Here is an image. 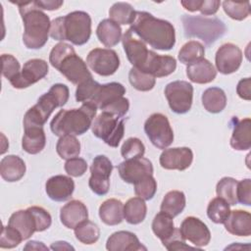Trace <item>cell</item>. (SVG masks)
Wrapping results in <instances>:
<instances>
[{
    "mask_svg": "<svg viewBox=\"0 0 251 251\" xmlns=\"http://www.w3.org/2000/svg\"><path fill=\"white\" fill-rule=\"evenodd\" d=\"M165 96L173 112L185 114L190 110L192 105L193 86L184 80L170 82L165 87Z\"/></svg>",
    "mask_w": 251,
    "mask_h": 251,
    "instance_id": "30bf717a",
    "label": "cell"
},
{
    "mask_svg": "<svg viewBox=\"0 0 251 251\" xmlns=\"http://www.w3.org/2000/svg\"><path fill=\"white\" fill-rule=\"evenodd\" d=\"M180 4L187 11L196 12V11L200 10L202 1L201 0H181Z\"/></svg>",
    "mask_w": 251,
    "mask_h": 251,
    "instance_id": "680465c9",
    "label": "cell"
},
{
    "mask_svg": "<svg viewBox=\"0 0 251 251\" xmlns=\"http://www.w3.org/2000/svg\"><path fill=\"white\" fill-rule=\"evenodd\" d=\"M125 93L126 88L120 82L114 81L106 84H99L89 103L93 104L97 109L102 110L109 103L124 96Z\"/></svg>",
    "mask_w": 251,
    "mask_h": 251,
    "instance_id": "484cf974",
    "label": "cell"
},
{
    "mask_svg": "<svg viewBox=\"0 0 251 251\" xmlns=\"http://www.w3.org/2000/svg\"><path fill=\"white\" fill-rule=\"evenodd\" d=\"M58 155L65 160L77 157L80 153V143L75 135L66 134L59 138L56 144Z\"/></svg>",
    "mask_w": 251,
    "mask_h": 251,
    "instance_id": "d590c367",
    "label": "cell"
},
{
    "mask_svg": "<svg viewBox=\"0 0 251 251\" xmlns=\"http://www.w3.org/2000/svg\"><path fill=\"white\" fill-rule=\"evenodd\" d=\"M46 144V136L43 126H29L25 128L22 139V147L28 154L41 152Z\"/></svg>",
    "mask_w": 251,
    "mask_h": 251,
    "instance_id": "f546056e",
    "label": "cell"
},
{
    "mask_svg": "<svg viewBox=\"0 0 251 251\" xmlns=\"http://www.w3.org/2000/svg\"><path fill=\"white\" fill-rule=\"evenodd\" d=\"M96 35L103 45L113 47L122 39V28L120 25L112 20L105 19L99 23L96 28Z\"/></svg>",
    "mask_w": 251,
    "mask_h": 251,
    "instance_id": "1f68e13d",
    "label": "cell"
},
{
    "mask_svg": "<svg viewBox=\"0 0 251 251\" xmlns=\"http://www.w3.org/2000/svg\"><path fill=\"white\" fill-rule=\"evenodd\" d=\"M157 191V181L152 175L146 176L134 183V192L136 196L143 200H150Z\"/></svg>",
    "mask_w": 251,
    "mask_h": 251,
    "instance_id": "ee69618b",
    "label": "cell"
},
{
    "mask_svg": "<svg viewBox=\"0 0 251 251\" xmlns=\"http://www.w3.org/2000/svg\"><path fill=\"white\" fill-rule=\"evenodd\" d=\"M145 153V146L137 137L127 138L122 145L121 154L125 160L143 157Z\"/></svg>",
    "mask_w": 251,
    "mask_h": 251,
    "instance_id": "f6af8a7d",
    "label": "cell"
},
{
    "mask_svg": "<svg viewBox=\"0 0 251 251\" xmlns=\"http://www.w3.org/2000/svg\"><path fill=\"white\" fill-rule=\"evenodd\" d=\"M147 213V206L140 197H132L124 205V218L130 225H137L144 221Z\"/></svg>",
    "mask_w": 251,
    "mask_h": 251,
    "instance_id": "836d02e7",
    "label": "cell"
},
{
    "mask_svg": "<svg viewBox=\"0 0 251 251\" xmlns=\"http://www.w3.org/2000/svg\"><path fill=\"white\" fill-rule=\"evenodd\" d=\"M129 109V101L127 98L122 96L106 105L101 111L110 113L118 118H123Z\"/></svg>",
    "mask_w": 251,
    "mask_h": 251,
    "instance_id": "681fc988",
    "label": "cell"
},
{
    "mask_svg": "<svg viewBox=\"0 0 251 251\" xmlns=\"http://www.w3.org/2000/svg\"><path fill=\"white\" fill-rule=\"evenodd\" d=\"M106 249L109 251L147 250V248L140 243L134 233L126 230H120L111 234L107 239Z\"/></svg>",
    "mask_w": 251,
    "mask_h": 251,
    "instance_id": "44dd1931",
    "label": "cell"
},
{
    "mask_svg": "<svg viewBox=\"0 0 251 251\" xmlns=\"http://www.w3.org/2000/svg\"><path fill=\"white\" fill-rule=\"evenodd\" d=\"M24 249L25 250H48V247L45 246L42 242L31 240L26 243Z\"/></svg>",
    "mask_w": 251,
    "mask_h": 251,
    "instance_id": "91938a15",
    "label": "cell"
},
{
    "mask_svg": "<svg viewBox=\"0 0 251 251\" xmlns=\"http://www.w3.org/2000/svg\"><path fill=\"white\" fill-rule=\"evenodd\" d=\"M49 35L59 41L68 40L80 46L85 44L91 35V18L83 11H74L51 22Z\"/></svg>",
    "mask_w": 251,
    "mask_h": 251,
    "instance_id": "3957f363",
    "label": "cell"
},
{
    "mask_svg": "<svg viewBox=\"0 0 251 251\" xmlns=\"http://www.w3.org/2000/svg\"><path fill=\"white\" fill-rule=\"evenodd\" d=\"M236 197H237V202L245 206H250L251 204V179L250 178H245L237 182Z\"/></svg>",
    "mask_w": 251,
    "mask_h": 251,
    "instance_id": "f5cc1de1",
    "label": "cell"
},
{
    "mask_svg": "<svg viewBox=\"0 0 251 251\" xmlns=\"http://www.w3.org/2000/svg\"><path fill=\"white\" fill-rule=\"evenodd\" d=\"M250 86H251L250 77H245V78H242L241 80H239V82L237 83V86H236V92L241 99H244V100L251 99Z\"/></svg>",
    "mask_w": 251,
    "mask_h": 251,
    "instance_id": "db71d44e",
    "label": "cell"
},
{
    "mask_svg": "<svg viewBox=\"0 0 251 251\" xmlns=\"http://www.w3.org/2000/svg\"><path fill=\"white\" fill-rule=\"evenodd\" d=\"M29 209L36 220L37 231H43L50 227L52 224V218L51 215L44 208L38 206H31L29 207Z\"/></svg>",
    "mask_w": 251,
    "mask_h": 251,
    "instance_id": "816d5d0a",
    "label": "cell"
},
{
    "mask_svg": "<svg viewBox=\"0 0 251 251\" xmlns=\"http://www.w3.org/2000/svg\"><path fill=\"white\" fill-rule=\"evenodd\" d=\"M221 2L219 0H202V5L200 7V13L204 16L214 15L218 12Z\"/></svg>",
    "mask_w": 251,
    "mask_h": 251,
    "instance_id": "11a10c76",
    "label": "cell"
},
{
    "mask_svg": "<svg viewBox=\"0 0 251 251\" xmlns=\"http://www.w3.org/2000/svg\"><path fill=\"white\" fill-rule=\"evenodd\" d=\"M166 249L170 250V251H174V250H185V249H192V248H196V247H192L190 245H187L185 243V240L182 237H178L176 239L171 240L167 245H165Z\"/></svg>",
    "mask_w": 251,
    "mask_h": 251,
    "instance_id": "9f6ffc18",
    "label": "cell"
},
{
    "mask_svg": "<svg viewBox=\"0 0 251 251\" xmlns=\"http://www.w3.org/2000/svg\"><path fill=\"white\" fill-rule=\"evenodd\" d=\"M37 6L41 10H48V11H53V10H58L63 4V1L60 0H38L35 1Z\"/></svg>",
    "mask_w": 251,
    "mask_h": 251,
    "instance_id": "6f0895ef",
    "label": "cell"
},
{
    "mask_svg": "<svg viewBox=\"0 0 251 251\" xmlns=\"http://www.w3.org/2000/svg\"><path fill=\"white\" fill-rule=\"evenodd\" d=\"M75 238L83 244H93L100 236V229L96 224L85 220L74 228Z\"/></svg>",
    "mask_w": 251,
    "mask_h": 251,
    "instance_id": "f35d334b",
    "label": "cell"
},
{
    "mask_svg": "<svg viewBox=\"0 0 251 251\" xmlns=\"http://www.w3.org/2000/svg\"><path fill=\"white\" fill-rule=\"evenodd\" d=\"M8 225L16 228L21 233L24 240L29 238L33 232L37 231V223L29 207L25 210L14 212L9 219Z\"/></svg>",
    "mask_w": 251,
    "mask_h": 251,
    "instance_id": "cb8c5ba5",
    "label": "cell"
},
{
    "mask_svg": "<svg viewBox=\"0 0 251 251\" xmlns=\"http://www.w3.org/2000/svg\"><path fill=\"white\" fill-rule=\"evenodd\" d=\"M130 29L144 43L157 50L168 51L176 44L174 25L166 20L155 18L148 12L135 11Z\"/></svg>",
    "mask_w": 251,
    "mask_h": 251,
    "instance_id": "6da1fadb",
    "label": "cell"
},
{
    "mask_svg": "<svg viewBox=\"0 0 251 251\" xmlns=\"http://www.w3.org/2000/svg\"><path fill=\"white\" fill-rule=\"evenodd\" d=\"M99 83L92 78H89L82 83L78 84L75 90V100L77 102H89L93 97Z\"/></svg>",
    "mask_w": 251,
    "mask_h": 251,
    "instance_id": "7dc6e473",
    "label": "cell"
},
{
    "mask_svg": "<svg viewBox=\"0 0 251 251\" xmlns=\"http://www.w3.org/2000/svg\"><path fill=\"white\" fill-rule=\"evenodd\" d=\"M202 104L208 112L217 114L226 106V96L220 87H209L202 94Z\"/></svg>",
    "mask_w": 251,
    "mask_h": 251,
    "instance_id": "d6a6232c",
    "label": "cell"
},
{
    "mask_svg": "<svg viewBox=\"0 0 251 251\" xmlns=\"http://www.w3.org/2000/svg\"><path fill=\"white\" fill-rule=\"evenodd\" d=\"M205 55V48L202 43L196 40H190L186 42L178 52V60L185 65L192 64Z\"/></svg>",
    "mask_w": 251,
    "mask_h": 251,
    "instance_id": "74e56055",
    "label": "cell"
},
{
    "mask_svg": "<svg viewBox=\"0 0 251 251\" xmlns=\"http://www.w3.org/2000/svg\"><path fill=\"white\" fill-rule=\"evenodd\" d=\"M96 112L97 108L89 102L82 103L77 109L60 110L51 121L50 128L59 137L66 134L81 135L91 126Z\"/></svg>",
    "mask_w": 251,
    "mask_h": 251,
    "instance_id": "277c9868",
    "label": "cell"
},
{
    "mask_svg": "<svg viewBox=\"0 0 251 251\" xmlns=\"http://www.w3.org/2000/svg\"><path fill=\"white\" fill-rule=\"evenodd\" d=\"M49 62L74 84H80L92 78L87 64L76 55L74 47L66 42L56 44L49 55Z\"/></svg>",
    "mask_w": 251,
    "mask_h": 251,
    "instance_id": "5b68a950",
    "label": "cell"
},
{
    "mask_svg": "<svg viewBox=\"0 0 251 251\" xmlns=\"http://www.w3.org/2000/svg\"><path fill=\"white\" fill-rule=\"evenodd\" d=\"M152 230L154 234L167 245L171 240L181 237L179 230L176 229L173 218L164 212L158 213L152 222Z\"/></svg>",
    "mask_w": 251,
    "mask_h": 251,
    "instance_id": "603a6c76",
    "label": "cell"
},
{
    "mask_svg": "<svg viewBox=\"0 0 251 251\" xmlns=\"http://www.w3.org/2000/svg\"><path fill=\"white\" fill-rule=\"evenodd\" d=\"M64 168H65L66 173L69 176L78 177V176H81L82 175H84V173L86 172L87 163L82 158L75 157V158L67 160Z\"/></svg>",
    "mask_w": 251,
    "mask_h": 251,
    "instance_id": "f907efd6",
    "label": "cell"
},
{
    "mask_svg": "<svg viewBox=\"0 0 251 251\" xmlns=\"http://www.w3.org/2000/svg\"><path fill=\"white\" fill-rule=\"evenodd\" d=\"M86 64L97 75L109 76L118 71L120 58L113 49L94 48L88 53Z\"/></svg>",
    "mask_w": 251,
    "mask_h": 251,
    "instance_id": "8fae6325",
    "label": "cell"
},
{
    "mask_svg": "<svg viewBox=\"0 0 251 251\" xmlns=\"http://www.w3.org/2000/svg\"><path fill=\"white\" fill-rule=\"evenodd\" d=\"M23 236L21 233L14 227L9 225L3 226L2 232L0 236V247L1 248H14L18 246L23 241Z\"/></svg>",
    "mask_w": 251,
    "mask_h": 251,
    "instance_id": "bcb514c9",
    "label": "cell"
},
{
    "mask_svg": "<svg viewBox=\"0 0 251 251\" xmlns=\"http://www.w3.org/2000/svg\"><path fill=\"white\" fill-rule=\"evenodd\" d=\"M51 249H53V250H65V249H73L74 250V247L73 246H71L68 242H66V241H56V242H54V243H52V245H51V247H50Z\"/></svg>",
    "mask_w": 251,
    "mask_h": 251,
    "instance_id": "94428289",
    "label": "cell"
},
{
    "mask_svg": "<svg viewBox=\"0 0 251 251\" xmlns=\"http://www.w3.org/2000/svg\"><path fill=\"white\" fill-rule=\"evenodd\" d=\"M2 75L7 79H12L15 77L20 71V63L19 61L11 54H2Z\"/></svg>",
    "mask_w": 251,
    "mask_h": 251,
    "instance_id": "c3c4849f",
    "label": "cell"
},
{
    "mask_svg": "<svg viewBox=\"0 0 251 251\" xmlns=\"http://www.w3.org/2000/svg\"><path fill=\"white\" fill-rule=\"evenodd\" d=\"M176 69V61L174 57L159 55L151 50L144 67L139 71L150 74L154 77H163L173 74Z\"/></svg>",
    "mask_w": 251,
    "mask_h": 251,
    "instance_id": "d6986e66",
    "label": "cell"
},
{
    "mask_svg": "<svg viewBox=\"0 0 251 251\" xmlns=\"http://www.w3.org/2000/svg\"><path fill=\"white\" fill-rule=\"evenodd\" d=\"M234 125L230 137V146L239 151L248 150L251 147V120L245 118L238 121L236 117L233 118Z\"/></svg>",
    "mask_w": 251,
    "mask_h": 251,
    "instance_id": "83f0119b",
    "label": "cell"
},
{
    "mask_svg": "<svg viewBox=\"0 0 251 251\" xmlns=\"http://www.w3.org/2000/svg\"><path fill=\"white\" fill-rule=\"evenodd\" d=\"M178 230L181 237L190 241L195 247L206 246L211 240V232L208 226L196 217L185 218Z\"/></svg>",
    "mask_w": 251,
    "mask_h": 251,
    "instance_id": "5bb4252c",
    "label": "cell"
},
{
    "mask_svg": "<svg viewBox=\"0 0 251 251\" xmlns=\"http://www.w3.org/2000/svg\"><path fill=\"white\" fill-rule=\"evenodd\" d=\"M19 7L25 30L23 41L28 49H39L45 45L50 33L49 17L35 1H11Z\"/></svg>",
    "mask_w": 251,
    "mask_h": 251,
    "instance_id": "7a4b0ae2",
    "label": "cell"
},
{
    "mask_svg": "<svg viewBox=\"0 0 251 251\" xmlns=\"http://www.w3.org/2000/svg\"><path fill=\"white\" fill-rule=\"evenodd\" d=\"M109 16L110 20L118 25H131L135 17V10L129 3L117 2L110 8Z\"/></svg>",
    "mask_w": 251,
    "mask_h": 251,
    "instance_id": "8d00e7d4",
    "label": "cell"
},
{
    "mask_svg": "<svg viewBox=\"0 0 251 251\" xmlns=\"http://www.w3.org/2000/svg\"><path fill=\"white\" fill-rule=\"evenodd\" d=\"M118 172L124 181L134 184L144 176L153 175V165L149 159L138 157L122 162L118 166Z\"/></svg>",
    "mask_w": 251,
    "mask_h": 251,
    "instance_id": "9a60e30c",
    "label": "cell"
},
{
    "mask_svg": "<svg viewBox=\"0 0 251 251\" xmlns=\"http://www.w3.org/2000/svg\"><path fill=\"white\" fill-rule=\"evenodd\" d=\"M25 164L17 155H8L0 162V175L2 178L9 182L20 180L25 174Z\"/></svg>",
    "mask_w": 251,
    "mask_h": 251,
    "instance_id": "f1b7e54d",
    "label": "cell"
},
{
    "mask_svg": "<svg viewBox=\"0 0 251 251\" xmlns=\"http://www.w3.org/2000/svg\"><path fill=\"white\" fill-rule=\"evenodd\" d=\"M99 217L108 226H117L124 220V204L121 200L110 198L99 207Z\"/></svg>",
    "mask_w": 251,
    "mask_h": 251,
    "instance_id": "4dcf8cb0",
    "label": "cell"
},
{
    "mask_svg": "<svg viewBox=\"0 0 251 251\" xmlns=\"http://www.w3.org/2000/svg\"><path fill=\"white\" fill-rule=\"evenodd\" d=\"M92 133L111 147H118L125 133L124 120L110 113L101 112L92 122Z\"/></svg>",
    "mask_w": 251,
    "mask_h": 251,
    "instance_id": "ba28073f",
    "label": "cell"
},
{
    "mask_svg": "<svg viewBox=\"0 0 251 251\" xmlns=\"http://www.w3.org/2000/svg\"><path fill=\"white\" fill-rule=\"evenodd\" d=\"M47 74L48 64L46 61L42 59H30L24 64L22 71L9 81L15 88L23 89L37 82Z\"/></svg>",
    "mask_w": 251,
    "mask_h": 251,
    "instance_id": "4fadbf2b",
    "label": "cell"
},
{
    "mask_svg": "<svg viewBox=\"0 0 251 251\" xmlns=\"http://www.w3.org/2000/svg\"><path fill=\"white\" fill-rule=\"evenodd\" d=\"M223 9L225 13L232 20L243 21L250 15V2L224 1Z\"/></svg>",
    "mask_w": 251,
    "mask_h": 251,
    "instance_id": "7bdbcfd3",
    "label": "cell"
},
{
    "mask_svg": "<svg viewBox=\"0 0 251 251\" xmlns=\"http://www.w3.org/2000/svg\"><path fill=\"white\" fill-rule=\"evenodd\" d=\"M69 96L70 91L67 85L63 83L53 84L49 91L41 95L37 103L26 111L24 117V127L43 126L52 112L68 102Z\"/></svg>",
    "mask_w": 251,
    "mask_h": 251,
    "instance_id": "8992f818",
    "label": "cell"
},
{
    "mask_svg": "<svg viewBox=\"0 0 251 251\" xmlns=\"http://www.w3.org/2000/svg\"><path fill=\"white\" fill-rule=\"evenodd\" d=\"M237 180L225 176L219 180L216 186V193L218 197L224 199L226 202L229 204V206L236 205L237 197H236V188H237Z\"/></svg>",
    "mask_w": 251,
    "mask_h": 251,
    "instance_id": "ab89813d",
    "label": "cell"
},
{
    "mask_svg": "<svg viewBox=\"0 0 251 251\" xmlns=\"http://www.w3.org/2000/svg\"><path fill=\"white\" fill-rule=\"evenodd\" d=\"M123 46L129 63L136 69L141 70L150 54L151 50L147 49L146 44L128 28L122 37Z\"/></svg>",
    "mask_w": 251,
    "mask_h": 251,
    "instance_id": "2e32d148",
    "label": "cell"
},
{
    "mask_svg": "<svg viewBox=\"0 0 251 251\" xmlns=\"http://www.w3.org/2000/svg\"><path fill=\"white\" fill-rule=\"evenodd\" d=\"M186 75L195 83L205 84L213 81L217 75V71L212 63L202 58L186 67Z\"/></svg>",
    "mask_w": 251,
    "mask_h": 251,
    "instance_id": "4316f807",
    "label": "cell"
},
{
    "mask_svg": "<svg viewBox=\"0 0 251 251\" xmlns=\"http://www.w3.org/2000/svg\"><path fill=\"white\" fill-rule=\"evenodd\" d=\"M186 199L182 191L171 190L163 198L160 209L172 218L179 215L185 207Z\"/></svg>",
    "mask_w": 251,
    "mask_h": 251,
    "instance_id": "e575fe53",
    "label": "cell"
},
{
    "mask_svg": "<svg viewBox=\"0 0 251 251\" xmlns=\"http://www.w3.org/2000/svg\"><path fill=\"white\" fill-rule=\"evenodd\" d=\"M45 190L48 197L57 202H63L71 198L75 190V182L72 177L57 175L51 176L45 184Z\"/></svg>",
    "mask_w": 251,
    "mask_h": 251,
    "instance_id": "ffe728a7",
    "label": "cell"
},
{
    "mask_svg": "<svg viewBox=\"0 0 251 251\" xmlns=\"http://www.w3.org/2000/svg\"><path fill=\"white\" fill-rule=\"evenodd\" d=\"M215 62L221 74H232L239 69L242 63V51L233 43H225L217 50Z\"/></svg>",
    "mask_w": 251,
    "mask_h": 251,
    "instance_id": "e0dca14e",
    "label": "cell"
},
{
    "mask_svg": "<svg viewBox=\"0 0 251 251\" xmlns=\"http://www.w3.org/2000/svg\"><path fill=\"white\" fill-rule=\"evenodd\" d=\"M229 212V204L220 197L212 199L207 207V216L215 224H224Z\"/></svg>",
    "mask_w": 251,
    "mask_h": 251,
    "instance_id": "60d3db41",
    "label": "cell"
},
{
    "mask_svg": "<svg viewBox=\"0 0 251 251\" xmlns=\"http://www.w3.org/2000/svg\"><path fill=\"white\" fill-rule=\"evenodd\" d=\"M128 79L130 84L139 91H149L156 83V77L134 67H132L128 73Z\"/></svg>",
    "mask_w": 251,
    "mask_h": 251,
    "instance_id": "b9f144b4",
    "label": "cell"
},
{
    "mask_svg": "<svg viewBox=\"0 0 251 251\" xmlns=\"http://www.w3.org/2000/svg\"><path fill=\"white\" fill-rule=\"evenodd\" d=\"M113 171L111 161L104 155L96 156L91 164V176L88 180L89 188L97 195L103 196L110 188V176Z\"/></svg>",
    "mask_w": 251,
    "mask_h": 251,
    "instance_id": "7c38bea8",
    "label": "cell"
},
{
    "mask_svg": "<svg viewBox=\"0 0 251 251\" xmlns=\"http://www.w3.org/2000/svg\"><path fill=\"white\" fill-rule=\"evenodd\" d=\"M144 131L151 143L159 149H166L174 141V131L170 122L161 113H154L146 120Z\"/></svg>",
    "mask_w": 251,
    "mask_h": 251,
    "instance_id": "9c48e42d",
    "label": "cell"
},
{
    "mask_svg": "<svg viewBox=\"0 0 251 251\" xmlns=\"http://www.w3.org/2000/svg\"><path fill=\"white\" fill-rule=\"evenodd\" d=\"M184 34L186 37H197L207 45L215 42L223 36L226 30L225 24L217 18H204L202 16L182 17Z\"/></svg>",
    "mask_w": 251,
    "mask_h": 251,
    "instance_id": "52a82bcc",
    "label": "cell"
},
{
    "mask_svg": "<svg viewBox=\"0 0 251 251\" xmlns=\"http://www.w3.org/2000/svg\"><path fill=\"white\" fill-rule=\"evenodd\" d=\"M224 225L230 234L237 236H249L251 234V215L247 211H230Z\"/></svg>",
    "mask_w": 251,
    "mask_h": 251,
    "instance_id": "d4e9b609",
    "label": "cell"
},
{
    "mask_svg": "<svg viewBox=\"0 0 251 251\" xmlns=\"http://www.w3.org/2000/svg\"><path fill=\"white\" fill-rule=\"evenodd\" d=\"M193 160L192 150L188 147L165 149L160 155V165L166 170L184 171L190 167Z\"/></svg>",
    "mask_w": 251,
    "mask_h": 251,
    "instance_id": "ac0fdd59",
    "label": "cell"
},
{
    "mask_svg": "<svg viewBox=\"0 0 251 251\" xmlns=\"http://www.w3.org/2000/svg\"><path fill=\"white\" fill-rule=\"evenodd\" d=\"M88 219V211L85 204L79 200H71L65 204L60 211V220L62 224L74 229L80 223Z\"/></svg>",
    "mask_w": 251,
    "mask_h": 251,
    "instance_id": "7402d4cb",
    "label": "cell"
}]
</instances>
